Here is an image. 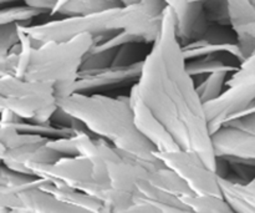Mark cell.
<instances>
[{
	"label": "cell",
	"instance_id": "obj_1",
	"mask_svg": "<svg viewBox=\"0 0 255 213\" xmlns=\"http://www.w3.org/2000/svg\"><path fill=\"white\" fill-rule=\"evenodd\" d=\"M129 97L141 100L148 107L181 150L199 154L216 172L217 156L206 109L187 70L176 17L168 5L164 7L158 36L144 57L141 76L132 86Z\"/></svg>",
	"mask_w": 255,
	"mask_h": 213
},
{
	"label": "cell",
	"instance_id": "obj_2",
	"mask_svg": "<svg viewBox=\"0 0 255 213\" xmlns=\"http://www.w3.org/2000/svg\"><path fill=\"white\" fill-rule=\"evenodd\" d=\"M20 42L0 57V75L51 84L57 100L72 94L82 62L94 45V37L81 34L65 41L37 42L17 24Z\"/></svg>",
	"mask_w": 255,
	"mask_h": 213
},
{
	"label": "cell",
	"instance_id": "obj_3",
	"mask_svg": "<svg viewBox=\"0 0 255 213\" xmlns=\"http://www.w3.org/2000/svg\"><path fill=\"white\" fill-rule=\"evenodd\" d=\"M164 0H141L133 5H120L81 16H64L40 25H20L22 31L37 42L65 41L81 34L102 42L119 32L129 30L152 44L158 36L163 17Z\"/></svg>",
	"mask_w": 255,
	"mask_h": 213
},
{
	"label": "cell",
	"instance_id": "obj_4",
	"mask_svg": "<svg viewBox=\"0 0 255 213\" xmlns=\"http://www.w3.org/2000/svg\"><path fill=\"white\" fill-rule=\"evenodd\" d=\"M57 105L120 151L136 159L157 157L156 147L136 127L129 96L112 99L92 92H74L57 100Z\"/></svg>",
	"mask_w": 255,
	"mask_h": 213
},
{
	"label": "cell",
	"instance_id": "obj_5",
	"mask_svg": "<svg viewBox=\"0 0 255 213\" xmlns=\"http://www.w3.org/2000/svg\"><path fill=\"white\" fill-rule=\"evenodd\" d=\"M1 109L14 112L32 122L50 121L59 105L55 87L46 82L19 79L10 74L0 75Z\"/></svg>",
	"mask_w": 255,
	"mask_h": 213
},
{
	"label": "cell",
	"instance_id": "obj_6",
	"mask_svg": "<svg viewBox=\"0 0 255 213\" xmlns=\"http://www.w3.org/2000/svg\"><path fill=\"white\" fill-rule=\"evenodd\" d=\"M157 156L186 182L194 195L223 197L219 176L207 166L199 154L179 150L174 152H157Z\"/></svg>",
	"mask_w": 255,
	"mask_h": 213
},
{
	"label": "cell",
	"instance_id": "obj_7",
	"mask_svg": "<svg viewBox=\"0 0 255 213\" xmlns=\"http://www.w3.org/2000/svg\"><path fill=\"white\" fill-rule=\"evenodd\" d=\"M255 101V85H232L217 99L204 104L211 134L236 119Z\"/></svg>",
	"mask_w": 255,
	"mask_h": 213
},
{
	"label": "cell",
	"instance_id": "obj_8",
	"mask_svg": "<svg viewBox=\"0 0 255 213\" xmlns=\"http://www.w3.org/2000/svg\"><path fill=\"white\" fill-rule=\"evenodd\" d=\"M183 54L187 61L189 60L198 59V57L207 56V55H214L217 52H228L233 55L239 62L246 60L243 50L238 41V35L233 29L228 30L226 25L211 22L209 27L202 37L196 41L189 44L182 45Z\"/></svg>",
	"mask_w": 255,
	"mask_h": 213
},
{
	"label": "cell",
	"instance_id": "obj_9",
	"mask_svg": "<svg viewBox=\"0 0 255 213\" xmlns=\"http://www.w3.org/2000/svg\"><path fill=\"white\" fill-rule=\"evenodd\" d=\"M214 154L229 162H241L255 167V134L223 125L212 134Z\"/></svg>",
	"mask_w": 255,
	"mask_h": 213
},
{
	"label": "cell",
	"instance_id": "obj_10",
	"mask_svg": "<svg viewBox=\"0 0 255 213\" xmlns=\"http://www.w3.org/2000/svg\"><path fill=\"white\" fill-rule=\"evenodd\" d=\"M173 10L176 31L182 45L196 41L204 35L211 25L204 2L198 0H164Z\"/></svg>",
	"mask_w": 255,
	"mask_h": 213
},
{
	"label": "cell",
	"instance_id": "obj_11",
	"mask_svg": "<svg viewBox=\"0 0 255 213\" xmlns=\"http://www.w3.org/2000/svg\"><path fill=\"white\" fill-rule=\"evenodd\" d=\"M144 61V60H143ZM143 61L128 66H107L102 69H81L72 86L74 92H92L109 86H117L127 81H134L141 76Z\"/></svg>",
	"mask_w": 255,
	"mask_h": 213
},
{
	"label": "cell",
	"instance_id": "obj_12",
	"mask_svg": "<svg viewBox=\"0 0 255 213\" xmlns=\"http://www.w3.org/2000/svg\"><path fill=\"white\" fill-rule=\"evenodd\" d=\"M131 106L134 115V124L141 134L153 144L157 152H174L179 151L181 147L176 140L171 136L166 127L154 117L148 107L138 99L129 97Z\"/></svg>",
	"mask_w": 255,
	"mask_h": 213
},
{
	"label": "cell",
	"instance_id": "obj_13",
	"mask_svg": "<svg viewBox=\"0 0 255 213\" xmlns=\"http://www.w3.org/2000/svg\"><path fill=\"white\" fill-rule=\"evenodd\" d=\"M219 186L224 200L236 212H255V194L246 182L219 177Z\"/></svg>",
	"mask_w": 255,
	"mask_h": 213
},
{
	"label": "cell",
	"instance_id": "obj_14",
	"mask_svg": "<svg viewBox=\"0 0 255 213\" xmlns=\"http://www.w3.org/2000/svg\"><path fill=\"white\" fill-rule=\"evenodd\" d=\"M117 0H67L65 4L55 7L50 14L60 15V16H81L89 15L92 12L102 11V10L111 9L120 6Z\"/></svg>",
	"mask_w": 255,
	"mask_h": 213
},
{
	"label": "cell",
	"instance_id": "obj_15",
	"mask_svg": "<svg viewBox=\"0 0 255 213\" xmlns=\"http://www.w3.org/2000/svg\"><path fill=\"white\" fill-rule=\"evenodd\" d=\"M229 26L236 32L255 21V4L252 0H227Z\"/></svg>",
	"mask_w": 255,
	"mask_h": 213
},
{
	"label": "cell",
	"instance_id": "obj_16",
	"mask_svg": "<svg viewBox=\"0 0 255 213\" xmlns=\"http://www.w3.org/2000/svg\"><path fill=\"white\" fill-rule=\"evenodd\" d=\"M181 201L191 212H234L224 197L189 195L181 197Z\"/></svg>",
	"mask_w": 255,
	"mask_h": 213
},
{
	"label": "cell",
	"instance_id": "obj_17",
	"mask_svg": "<svg viewBox=\"0 0 255 213\" xmlns=\"http://www.w3.org/2000/svg\"><path fill=\"white\" fill-rule=\"evenodd\" d=\"M239 65H229L224 62L223 60H219L217 57H212V55L198 57L194 59V61H187V70L192 76H199V75H209L217 71H226L229 74H233L238 70Z\"/></svg>",
	"mask_w": 255,
	"mask_h": 213
},
{
	"label": "cell",
	"instance_id": "obj_18",
	"mask_svg": "<svg viewBox=\"0 0 255 213\" xmlns=\"http://www.w3.org/2000/svg\"><path fill=\"white\" fill-rule=\"evenodd\" d=\"M228 75L229 72L226 71L213 72V74H209L203 80V82L197 85V92L203 104L221 96L224 85L227 84V80H228Z\"/></svg>",
	"mask_w": 255,
	"mask_h": 213
},
{
	"label": "cell",
	"instance_id": "obj_19",
	"mask_svg": "<svg viewBox=\"0 0 255 213\" xmlns=\"http://www.w3.org/2000/svg\"><path fill=\"white\" fill-rule=\"evenodd\" d=\"M46 12L37 7H32L30 5H21V6H10L1 9L0 12V25L2 24H20L27 25V21H31L35 16Z\"/></svg>",
	"mask_w": 255,
	"mask_h": 213
},
{
	"label": "cell",
	"instance_id": "obj_20",
	"mask_svg": "<svg viewBox=\"0 0 255 213\" xmlns=\"http://www.w3.org/2000/svg\"><path fill=\"white\" fill-rule=\"evenodd\" d=\"M19 42L20 34L17 24L0 25V57L5 56Z\"/></svg>",
	"mask_w": 255,
	"mask_h": 213
},
{
	"label": "cell",
	"instance_id": "obj_21",
	"mask_svg": "<svg viewBox=\"0 0 255 213\" xmlns=\"http://www.w3.org/2000/svg\"><path fill=\"white\" fill-rule=\"evenodd\" d=\"M0 1H1V4H5L6 1H14V0H0ZM22 1L32 7H37V9H41L46 12H51L56 5L57 0H22Z\"/></svg>",
	"mask_w": 255,
	"mask_h": 213
},
{
	"label": "cell",
	"instance_id": "obj_22",
	"mask_svg": "<svg viewBox=\"0 0 255 213\" xmlns=\"http://www.w3.org/2000/svg\"><path fill=\"white\" fill-rule=\"evenodd\" d=\"M121 5H133L136 2H139L141 0H117Z\"/></svg>",
	"mask_w": 255,
	"mask_h": 213
},
{
	"label": "cell",
	"instance_id": "obj_23",
	"mask_svg": "<svg viewBox=\"0 0 255 213\" xmlns=\"http://www.w3.org/2000/svg\"><path fill=\"white\" fill-rule=\"evenodd\" d=\"M67 0H57V2H56V5H55V7H57V6H60V5H62V4H65V2H66ZM54 7V9H55ZM52 9V10H54Z\"/></svg>",
	"mask_w": 255,
	"mask_h": 213
},
{
	"label": "cell",
	"instance_id": "obj_24",
	"mask_svg": "<svg viewBox=\"0 0 255 213\" xmlns=\"http://www.w3.org/2000/svg\"><path fill=\"white\" fill-rule=\"evenodd\" d=\"M252 1H253V2H254V4H255V0H252Z\"/></svg>",
	"mask_w": 255,
	"mask_h": 213
}]
</instances>
